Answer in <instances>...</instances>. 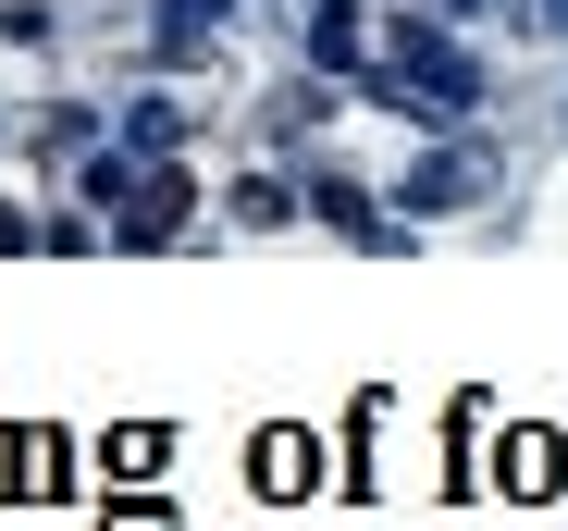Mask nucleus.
Wrapping results in <instances>:
<instances>
[{"instance_id": "f257e3e1", "label": "nucleus", "mask_w": 568, "mask_h": 531, "mask_svg": "<svg viewBox=\"0 0 568 531\" xmlns=\"http://www.w3.org/2000/svg\"><path fill=\"white\" fill-rule=\"evenodd\" d=\"M408 86H420L433 112H469V100H483V74H469L445 38H408V25H396V100H408Z\"/></svg>"}, {"instance_id": "f03ea898", "label": "nucleus", "mask_w": 568, "mask_h": 531, "mask_svg": "<svg viewBox=\"0 0 568 531\" xmlns=\"http://www.w3.org/2000/svg\"><path fill=\"white\" fill-rule=\"evenodd\" d=\"M457 198H483V161H469V149H433V161L408 173V211H457Z\"/></svg>"}, {"instance_id": "7ed1b4c3", "label": "nucleus", "mask_w": 568, "mask_h": 531, "mask_svg": "<svg viewBox=\"0 0 568 531\" xmlns=\"http://www.w3.org/2000/svg\"><path fill=\"white\" fill-rule=\"evenodd\" d=\"M457 13H469V0H457Z\"/></svg>"}]
</instances>
